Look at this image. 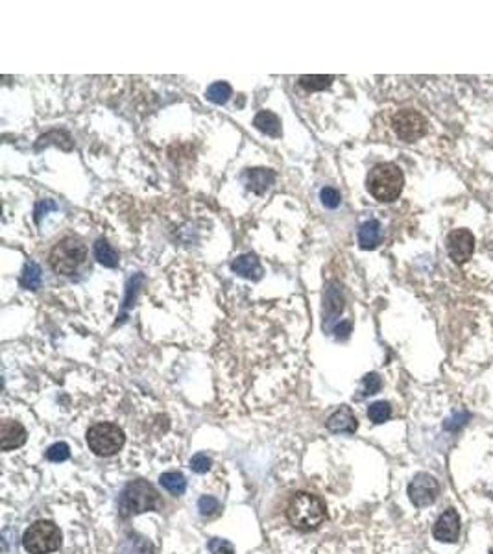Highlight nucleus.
<instances>
[{
	"label": "nucleus",
	"instance_id": "nucleus-1",
	"mask_svg": "<svg viewBox=\"0 0 493 554\" xmlns=\"http://www.w3.org/2000/svg\"><path fill=\"white\" fill-rule=\"evenodd\" d=\"M287 517L298 530H314L325 521V504L318 495L299 492L288 503Z\"/></svg>",
	"mask_w": 493,
	"mask_h": 554
},
{
	"label": "nucleus",
	"instance_id": "nucleus-2",
	"mask_svg": "<svg viewBox=\"0 0 493 554\" xmlns=\"http://www.w3.org/2000/svg\"><path fill=\"white\" fill-rule=\"evenodd\" d=\"M368 190L375 199L379 202H393L399 198V194L403 193L404 176L403 170L393 163H381L371 168L366 179Z\"/></svg>",
	"mask_w": 493,
	"mask_h": 554
},
{
	"label": "nucleus",
	"instance_id": "nucleus-3",
	"mask_svg": "<svg viewBox=\"0 0 493 554\" xmlns=\"http://www.w3.org/2000/svg\"><path fill=\"white\" fill-rule=\"evenodd\" d=\"M87 257V248L80 238L65 237L55 244L50 251V266L55 274L61 276H72L74 271L83 265Z\"/></svg>",
	"mask_w": 493,
	"mask_h": 554
},
{
	"label": "nucleus",
	"instance_id": "nucleus-4",
	"mask_svg": "<svg viewBox=\"0 0 493 554\" xmlns=\"http://www.w3.org/2000/svg\"><path fill=\"white\" fill-rule=\"evenodd\" d=\"M157 501H159L157 492H155L150 482L135 481L129 482L126 490L122 492L118 508H120V514L124 517H129V515L154 510L157 506Z\"/></svg>",
	"mask_w": 493,
	"mask_h": 554
},
{
	"label": "nucleus",
	"instance_id": "nucleus-5",
	"mask_svg": "<svg viewBox=\"0 0 493 554\" xmlns=\"http://www.w3.org/2000/svg\"><path fill=\"white\" fill-rule=\"evenodd\" d=\"M22 545L30 554H50L61 545V530L50 521H35L22 536Z\"/></svg>",
	"mask_w": 493,
	"mask_h": 554
},
{
	"label": "nucleus",
	"instance_id": "nucleus-6",
	"mask_svg": "<svg viewBox=\"0 0 493 554\" xmlns=\"http://www.w3.org/2000/svg\"><path fill=\"white\" fill-rule=\"evenodd\" d=\"M126 442V436L115 423H96L87 431V445L98 456H111L118 453Z\"/></svg>",
	"mask_w": 493,
	"mask_h": 554
},
{
	"label": "nucleus",
	"instance_id": "nucleus-7",
	"mask_svg": "<svg viewBox=\"0 0 493 554\" xmlns=\"http://www.w3.org/2000/svg\"><path fill=\"white\" fill-rule=\"evenodd\" d=\"M425 116L414 109L397 111L392 118V127L395 135L404 143H414L427 133Z\"/></svg>",
	"mask_w": 493,
	"mask_h": 554
},
{
	"label": "nucleus",
	"instance_id": "nucleus-8",
	"mask_svg": "<svg viewBox=\"0 0 493 554\" xmlns=\"http://www.w3.org/2000/svg\"><path fill=\"white\" fill-rule=\"evenodd\" d=\"M438 495H440V484L429 473H418L409 484V497L418 508L432 504L438 499Z\"/></svg>",
	"mask_w": 493,
	"mask_h": 554
},
{
	"label": "nucleus",
	"instance_id": "nucleus-9",
	"mask_svg": "<svg viewBox=\"0 0 493 554\" xmlns=\"http://www.w3.org/2000/svg\"><path fill=\"white\" fill-rule=\"evenodd\" d=\"M475 249V237L469 229H453L447 235V253L456 265H464L471 259Z\"/></svg>",
	"mask_w": 493,
	"mask_h": 554
},
{
	"label": "nucleus",
	"instance_id": "nucleus-10",
	"mask_svg": "<svg viewBox=\"0 0 493 554\" xmlns=\"http://www.w3.org/2000/svg\"><path fill=\"white\" fill-rule=\"evenodd\" d=\"M432 536L442 543H454L460 536V515L454 508L445 510L432 528Z\"/></svg>",
	"mask_w": 493,
	"mask_h": 554
},
{
	"label": "nucleus",
	"instance_id": "nucleus-11",
	"mask_svg": "<svg viewBox=\"0 0 493 554\" xmlns=\"http://www.w3.org/2000/svg\"><path fill=\"white\" fill-rule=\"evenodd\" d=\"M24 442H26V431L19 421H2V425H0V447H2V451L21 447Z\"/></svg>",
	"mask_w": 493,
	"mask_h": 554
},
{
	"label": "nucleus",
	"instance_id": "nucleus-12",
	"mask_svg": "<svg viewBox=\"0 0 493 554\" xmlns=\"http://www.w3.org/2000/svg\"><path fill=\"white\" fill-rule=\"evenodd\" d=\"M231 270L238 276L246 277V279H259L260 274H262V268L259 265V259L251 253H244L238 255L237 259L233 260Z\"/></svg>",
	"mask_w": 493,
	"mask_h": 554
},
{
	"label": "nucleus",
	"instance_id": "nucleus-13",
	"mask_svg": "<svg viewBox=\"0 0 493 554\" xmlns=\"http://www.w3.org/2000/svg\"><path fill=\"white\" fill-rule=\"evenodd\" d=\"M327 429L332 432H348V434H351V432L357 431V418L348 406H342L327 420Z\"/></svg>",
	"mask_w": 493,
	"mask_h": 554
},
{
	"label": "nucleus",
	"instance_id": "nucleus-14",
	"mask_svg": "<svg viewBox=\"0 0 493 554\" xmlns=\"http://www.w3.org/2000/svg\"><path fill=\"white\" fill-rule=\"evenodd\" d=\"M276 179V174L268 168H251L246 172V183H248L249 190H253L257 194H262L266 188H270V185Z\"/></svg>",
	"mask_w": 493,
	"mask_h": 554
},
{
	"label": "nucleus",
	"instance_id": "nucleus-15",
	"mask_svg": "<svg viewBox=\"0 0 493 554\" xmlns=\"http://www.w3.org/2000/svg\"><path fill=\"white\" fill-rule=\"evenodd\" d=\"M253 126L259 129V132L270 135V137H279L281 135V120L276 113L271 111H259L257 116H255Z\"/></svg>",
	"mask_w": 493,
	"mask_h": 554
},
{
	"label": "nucleus",
	"instance_id": "nucleus-16",
	"mask_svg": "<svg viewBox=\"0 0 493 554\" xmlns=\"http://www.w3.org/2000/svg\"><path fill=\"white\" fill-rule=\"evenodd\" d=\"M381 240V224L377 220L364 222L359 229V244L360 248L373 249Z\"/></svg>",
	"mask_w": 493,
	"mask_h": 554
},
{
	"label": "nucleus",
	"instance_id": "nucleus-17",
	"mask_svg": "<svg viewBox=\"0 0 493 554\" xmlns=\"http://www.w3.org/2000/svg\"><path fill=\"white\" fill-rule=\"evenodd\" d=\"M94 257L105 268H115L118 265V253H116V249L107 240H104V238H100L94 244Z\"/></svg>",
	"mask_w": 493,
	"mask_h": 554
},
{
	"label": "nucleus",
	"instance_id": "nucleus-18",
	"mask_svg": "<svg viewBox=\"0 0 493 554\" xmlns=\"http://www.w3.org/2000/svg\"><path fill=\"white\" fill-rule=\"evenodd\" d=\"M161 486L165 488V490H168L170 493H174V495H181L183 492H185V488H187V481H185V476L181 475V473H177V471H168V473H163L159 479Z\"/></svg>",
	"mask_w": 493,
	"mask_h": 554
},
{
	"label": "nucleus",
	"instance_id": "nucleus-19",
	"mask_svg": "<svg viewBox=\"0 0 493 554\" xmlns=\"http://www.w3.org/2000/svg\"><path fill=\"white\" fill-rule=\"evenodd\" d=\"M205 96L213 104H226L229 96H231V85L227 82H215L205 91Z\"/></svg>",
	"mask_w": 493,
	"mask_h": 554
},
{
	"label": "nucleus",
	"instance_id": "nucleus-20",
	"mask_svg": "<svg viewBox=\"0 0 493 554\" xmlns=\"http://www.w3.org/2000/svg\"><path fill=\"white\" fill-rule=\"evenodd\" d=\"M334 78L325 74H312V76H299V85L307 91H323L332 83Z\"/></svg>",
	"mask_w": 493,
	"mask_h": 554
},
{
	"label": "nucleus",
	"instance_id": "nucleus-21",
	"mask_svg": "<svg viewBox=\"0 0 493 554\" xmlns=\"http://www.w3.org/2000/svg\"><path fill=\"white\" fill-rule=\"evenodd\" d=\"M21 283L22 287L32 288V290L39 288V285H41V268L35 262H28L24 266V271H22Z\"/></svg>",
	"mask_w": 493,
	"mask_h": 554
},
{
	"label": "nucleus",
	"instance_id": "nucleus-22",
	"mask_svg": "<svg viewBox=\"0 0 493 554\" xmlns=\"http://www.w3.org/2000/svg\"><path fill=\"white\" fill-rule=\"evenodd\" d=\"M390 416H392V409L386 401H377V403L370 404V409H368V418L373 423H384Z\"/></svg>",
	"mask_w": 493,
	"mask_h": 554
},
{
	"label": "nucleus",
	"instance_id": "nucleus-23",
	"mask_svg": "<svg viewBox=\"0 0 493 554\" xmlns=\"http://www.w3.org/2000/svg\"><path fill=\"white\" fill-rule=\"evenodd\" d=\"M320 199H321V204L325 205L327 209H337L338 205H340V202H342V196H340V193H338L337 188L325 187V188H321Z\"/></svg>",
	"mask_w": 493,
	"mask_h": 554
},
{
	"label": "nucleus",
	"instance_id": "nucleus-24",
	"mask_svg": "<svg viewBox=\"0 0 493 554\" xmlns=\"http://www.w3.org/2000/svg\"><path fill=\"white\" fill-rule=\"evenodd\" d=\"M71 456V451H69V445L63 442L60 443H54L52 447L46 451V458L50 460V462H65L66 458Z\"/></svg>",
	"mask_w": 493,
	"mask_h": 554
},
{
	"label": "nucleus",
	"instance_id": "nucleus-25",
	"mask_svg": "<svg viewBox=\"0 0 493 554\" xmlns=\"http://www.w3.org/2000/svg\"><path fill=\"white\" fill-rule=\"evenodd\" d=\"M381 386H382V381H381V377L377 375V373H368V375L364 377V381H362L364 395H371V393H377L379 390H381Z\"/></svg>",
	"mask_w": 493,
	"mask_h": 554
},
{
	"label": "nucleus",
	"instance_id": "nucleus-26",
	"mask_svg": "<svg viewBox=\"0 0 493 554\" xmlns=\"http://www.w3.org/2000/svg\"><path fill=\"white\" fill-rule=\"evenodd\" d=\"M198 508H199V512H201V515H215L216 512L220 510V503H218L215 497L205 495V497L199 499Z\"/></svg>",
	"mask_w": 493,
	"mask_h": 554
},
{
	"label": "nucleus",
	"instance_id": "nucleus-27",
	"mask_svg": "<svg viewBox=\"0 0 493 554\" xmlns=\"http://www.w3.org/2000/svg\"><path fill=\"white\" fill-rule=\"evenodd\" d=\"M209 551L210 554H235V548L227 539H220V537H215L209 542Z\"/></svg>",
	"mask_w": 493,
	"mask_h": 554
},
{
	"label": "nucleus",
	"instance_id": "nucleus-28",
	"mask_svg": "<svg viewBox=\"0 0 493 554\" xmlns=\"http://www.w3.org/2000/svg\"><path fill=\"white\" fill-rule=\"evenodd\" d=\"M190 467H192V471H196V473H205V471L210 467V458L204 453L194 454L192 460H190Z\"/></svg>",
	"mask_w": 493,
	"mask_h": 554
},
{
	"label": "nucleus",
	"instance_id": "nucleus-29",
	"mask_svg": "<svg viewBox=\"0 0 493 554\" xmlns=\"http://www.w3.org/2000/svg\"><path fill=\"white\" fill-rule=\"evenodd\" d=\"M467 418H469L467 414H456L453 420H449L447 423H445V429H449V431H456L460 425H464L465 423L464 420H467Z\"/></svg>",
	"mask_w": 493,
	"mask_h": 554
}]
</instances>
